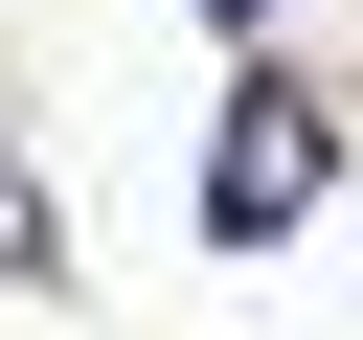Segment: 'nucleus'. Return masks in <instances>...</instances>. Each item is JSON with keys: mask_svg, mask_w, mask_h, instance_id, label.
I'll return each mask as SVG.
<instances>
[{"mask_svg": "<svg viewBox=\"0 0 363 340\" xmlns=\"http://www.w3.org/2000/svg\"><path fill=\"white\" fill-rule=\"evenodd\" d=\"M318 181H340V113H318V91H227V159H204V249H272Z\"/></svg>", "mask_w": 363, "mask_h": 340, "instance_id": "f257e3e1", "label": "nucleus"}, {"mask_svg": "<svg viewBox=\"0 0 363 340\" xmlns=\"http://www.w3.org/2000/svg\"><path fill=\"white\" fill-rule=\"evenodd\" d=\"M0 272H45V181H23V159H0Z\"/></svg>", "mask_w": 363, "mask_h": 340, "instance_id": "f03ea898", "label": "nucleus"}, {"mask_svg": "<svg viewBox=\"0 0 363 340\" xmlns=\"http://www.w3.org/2000/svg\"><path fill=\"white\" fill-rule=\"evenodd\" d=\"M227 23H250V0H227Z\"/></svg>", "mask_w": 363, "mask_h": 340, "instance_id": "7ed1b4c3", "label": "nucleus"}]
</instances>
